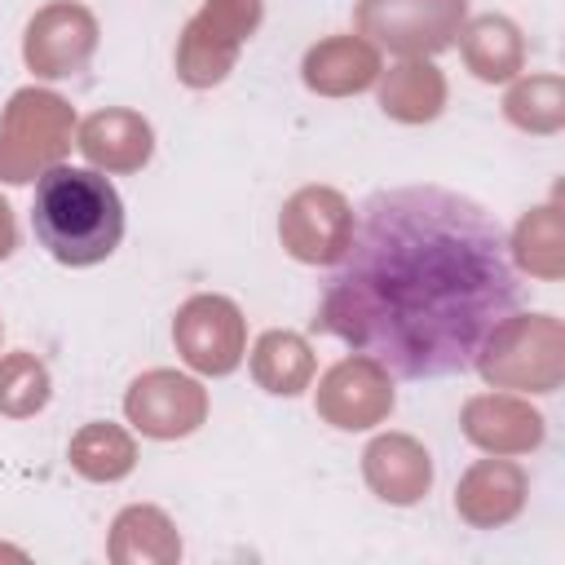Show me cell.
I'll list each match as a JSON object with an SVG mask.
<instances>
[{
    "instance_id": "obj_1",
    "label": "cell",
    "mask_w": 565,
    "mask_h": 565,
    "mask_svg": "<svg viewBox=\"0 0 565 565\" xmlns=\"http://www.w3.org/2000/svg\"><path fill=\"white\" fill-rule=\"evenodd\" d=\"M516 313L503 221L446 185H393L362 199L313 322L393 380H450L477 371Z\"/></svg>"
},
{
    "instance_id": "obj_2",
    "label": "cell",
    "mask_w": 565,
    "mask_h": 565,
    "mask_svg": "<svg viewBox=\"0 0 565 565\" xmlns=\"http://www.w3.org/2000/svg\"><path fill=\"white\" fill-rule=\"evenodd\" d=\"M31 234L71 269L97 265L124 238V199L110 177L79 163H53L35 177Z\"/></svg>"
}]
</instances>
